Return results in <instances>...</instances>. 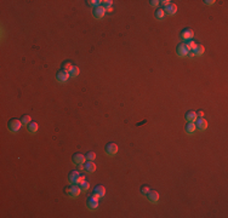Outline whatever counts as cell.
Segmentation results:
<instances>
[{
    "instance_id": "6da1fadb",
    "label": "cell",
    "mask_w": 228,
    "mask_h": 218,
    "mask_svg": "<svg viewBox=\"0 0 228 218\" xmlns=\"http://www.w3.org/2000/svg\"><path fill=\"white\" fill-rule=\"evenodd\" d=\"M22 125H23V124H22L21 119H16V118H13V119H11V120L7 122V129H9L11 132H18Z\"/></svg>"
},
{
    "instance_id": "7a4b0ae2",
    "label": "cell",
    "mask_w": 228,
    "mask_h": 218,
    "mask_svg": "<svg viewBox=\"0 0 228 218\" xmlns=\"http://www.w3.org/2000/svg\"><path fill=\"white\" fill-rule=\"evenodd\" d=\"M80 191H81V189H80V187H79L78 184H72L70 187H68V188L66 189V193H67L70 197H78L79 194H80Z\"/></svg>"
},
{
    "instance_id": "3957f363",
    "label": "cell",
    "mask_w": 228,
    "mask_h": 218,
    "mask_svg": "<svg viewBox=\"0 0 228 218\" xmlns=\"http://www.w3.org/2000/svg\"><path fill=\"white\" fill-rule=\"evenodd\" d=\"M180 36H181V39L184 40V41L192 40L193 36H194V32H193V29H191V28H186V29H183V30L181 32Z\"/></svg>"
},
{
    "instance_id": "277c9868",
    "label": "cell",
    "mask_w": 228,
    "mask_h": 218,
    "mask_svg": "<svg viewBox=\"0 0 228 218\" xmlns=\"http://www.w3.org/2000/svg\"><path fill=\"white\" fill-rule=\"evenodd\" d=\"M106 195V188L103 186H96L93 189V193H92V196L96 197V199H100V197H103Z\"/></svg>"
},
{
    "instance_id": "5b68a950",
    "label": "cell",
    "mask_w": 228,
    "mask_h": 218,
    "mask_svg": "<svg viewBox=\"0 0 228 218\" xmlns=\"http://www.w3.org/2000/svg\"><path fill=\"white\" fill-rule=\"evenodd\" d=\"M106 153L108 155H115L118 153V144L114 143V142H110L106 145Z\"/></svg>"
},
{
    "instance_id": "8992f818",
    "label": "cell",
    "mask_w": 228,
    "mask_h": 218,
    "mask_svg": "<svg viewBox=\"0 0 228 218\" xmlns=\"http://www.w3.org/2000/svg\"><path fill=\"white\" fill-rule=\"evenodd\" d=\"M194 124H195L197 130H199V131H205L207 129V121L204 118H198L194 121Z\"/></svg>"
},
{
    "instance_id": "52a82bcc",
    "label": "cell",
    "mask_w": 228,
    "mask_h": 218,
    "mask_svg": "<svg viewBox=\"0 0 228 218\" xmlns=\"http://www.w3.org/2000/svg\"><path fill=\"white\" fill-rule=\"evenodd\" d=\"M188 49L186 47V45H184V43H180L178 45H177V47H176V53L178 54L180 57H184V56H187L188 54Z\"/></svg>"
},
{
    "instance_id": "ba28073f",
    "label": "cell",
    "mask_w": 228,
    "mask_h": 218,
    "mask_svg": "<svg viewBox=\"0 0 228 218\" xmlns=\"http://www.w3.org/2000/svg\"><path fill=\"white\" fill-rule=\"evenodd\" d=\"M104 13H106V10H104V7H103L102 5H101V6H97V7H95L93 11H92L93 17H95V18H97V20L102 18V17L104 16Z\"/></svg>"
},
{
    "instance_id": "9c48e42d",
    "label": "cell",
    "mask_w": 228,
    "mask_h": 218,
    "mask_svg": "<svg viewBox=\"0 0 228 218\" xmlns=\"http://www.w3.org/2000/svg\"><path fill=\"white\" fill-rule=\"evenodd\" d=\"M79 176H80L79 171L73 170V171L69 172V175H68V179H69V182H70L72 184H77V183H78V179H79Z\"/></svg>"
},
{
    "instance_id": "30bf717a",
    "label": "cell",
    "mask_w": 228,
    "mask_h": 218,
    "mask_svg": "<svg viewBox=\"0 0 228 218\" xmlns=\"http://www.w3.org/2000/svg\"><path fill=\"white\" fill-rule=\"evenodd\" d=\"M86 205L90 210H96L98 207V199L96 197H93V196H90L87 199V201H86Z\"/></svg>"
},
{
    "instance_id": "8fae6325",
    "label": "cell",
    "mask_w": 228,
    "mask_h": 218,
    "mask_svg": "<svg viewBox=\"0 0 228 218\" xmlns=\"http://www.w3.org/2000/svg\"><path fill=\"white\" fill-rule=\"evenodd\" d=\"M147 197H148V200H149L150 203L155 204V203H158V200H159V193L157 190H149V193L147 194Z\"/></svg>"
},
{
    "instance_id": "7c38bea8",
    "label": "cell",
    "mask_w": 228,
    "mask_h": 218,
    "mask_svg": "<svg viewBox=\"0 0 228 218\" xmlns=\"http://www.w3.org/2000/svg\"><path fill=\"white\" fill-rule=\"evenodd\" d=\"M68 78H69V73H66V71H63V70H60V71L56 74V79H57V81H60V82L67 81Z\"/></svg>"
},
{
    "instance_id": "4fadbf2b",
    "label": "cell",
    "mask_w": 228,
    "mask_h": 218,
    "mask_svg": "<svg viewBox=\"0 0 228 218\" xmlns=\"http://www.w3.org/2000/svg\"><path fill=\"white\" fill-rule=\"evenodd\" d=\"M84 170H85L86 172H89V173H92V172H95V170H96V165H95V162H93V161L89 160V161L85 162Z\"/></svg>"
},
{
    "instance_id": "5bb4252c",
    "label": "cell",
    "mask_w": 228,
    "mask_h": 218,
    "mask_svg": "<svg viewBox=\"0 0 228 218\" xmlns=\"http://www.w3.org/2000/svg\"><path fill=\"white\" fill-rule=\"evenodd\" d=\"M85 155H83L81 153H75L73 155V162L74 164H77V165H79V164H84L85 161Z\"/></svg>"
},
{
    "instance_id": "9a60e30c",
    "label": "cell",
    "mask_w": 228,
    "mask_h": 218,
    "mask_svg": "<svg viewBox=\"0 0 228 218\" xmlns=\"http://www.w3.org/2000/svg\"><path fill=\"white\" fill-rule=\"evenodd\" d=\"M165 13H169V15H175L177 12V5L174 4V3H170L165 9H164Z\"/></svg>"
},
{
    "instance_id": "2e32d148",
    "label": "cell",
    "mask_w": 228,
    "mask_h": 218,
    "mask_svg": "<svg viewBox=\"0 0 228 218\" xmlns=\"http://www.w3.org/2000/svg\"><path fill=\"white\" fill-rule=\"evenodd\" d=\"M184 118H186V120H187L188 122H194V121L198 119V116H197V113H195L194 110H188V112L186 113Z\"/></svg>"
},
{
    "instance_id": "e0dca14e",
    "label": "cell",
    "mask_w": 228,
    "mask_h": 218,
    "mask_svg": "<svg viewBox=\"0 0 228 218\" xmlns=\"http://www.w3.org/2000/svg\"><path fill=\"white\" fill-rule=\"evenodd\" d=\"M195 131H197L195 124L194 122H187V125H186V132L188 135H193Z\"/></svg>"
},
{
    "instance_id": "ac0fdd59",
    "label": "cell",
    "mask_w": 228,
    "mask_h": 218,
    "mask_svg": "<svg viewBox=\"0 0 228 218\" xmlns=\"http://www.w3.org/2000/svg\"><path fill=\"white\" fill-rule=\"evenodd\" d=\"M193 52H194V54L195 56H201V54L205 52V47L201 45V44H197V46L192 50Z\"/></svg>"
},
{
    "instance_id": "d6986e66",
    "label": "cell",
    "mask_w": 228,
    "mask_h": 218,
    "mask_svg": "<svg viewBox=\"0 0 228 218\" xmlns=\"http://www.w3.org/2000/svg\"><path fill=\"white\" fill-rule=\"evenodd\" d=\"M73 64H72V62L70 61H64L63 63H62V69L61 70H63V71H66V73H70V70L73 69Z\"/></svg>"
},
{
    "instance_id": "ffe728a7",
    "label": "cell",
    "mask_w": 228,
    "mask_h": 218,
    "mask_svg": "<svg viewBox=\"0 0 228 218\" xmlns=\"http://www.w3.org/2000/svg\"><path fill=\"white\" fill-rule=\"evenodd\" d=\"M103 3V7L106 10V12H112L113 11V1L112 0H106V1H102Z\"/></svg>"
},
{
    "instance_id": "44dd1931",
    "label": "cell",
    "mask_w": 228,
    "mask_h": 218,
    "mask_svg": "<svg viewBox=\"0 0 228 218\" xmlns=\"http://www.w3.org/2000/svg\"><path fill=\"white\" fill-rule=\"evenodd\" d=\"M27 129H28V131H29L30 133H35V132L38 131V129H39V125H38L35 121H32V122L28 125Z\"/></svg>"
},
{
    "instance_id": "7402d4cb",
    "label": "cell",
    "mask_w": 228,
    "mask_h": 218,
    "mask_svg": "<svg viewBox=\"0 0 228 218\" xmlns=\"http://www.w3.org/2000/svg\"><path fill=\"white\" fill-rule=\"evenodd\" d=\"M79 73H80L79 67L74 66V67H73V69H72V70H70V73H69V77H70V78H75V77H78V75H79Z\"/></svg>"
},
{
    "instance_id": "603a6c76",
    "label": "cell",
    "mask_w": 228,
    "mask_h": 218,
    "mask_svg": "<svg viewBox=\"0 0 228 218\" xmlns=\"http://www.w3.org/2000/svg\"><path fill=\"white\" fill-rule=\"evenodd\" d=\"M155 18H157V20H163V18L165 17V11H164V9H158L157 11H155Z\"/></svg>"
},
{
    "instance_id": "cb8c5ba5",
    "label": "cell",
    "mask_w": 228,
    "mask_h": 218,
    "mask_svg": "<svg viewBox=\"0 0 228 218\" xmlns=\"http://www.w3.org/2000/svg\"><path fill=\"white\" fill-rule=\"evenodd\" d=\"M184 45H186V47H187L188 50H193V49L197 46V43L192 39V40H187V41L184 43Z\"/></svg>"
},
{
    "instance_id": "d4e9b609",
    "label": "cell",
    "mask_w": 228,
    "mask_h": 218,
    "mask_svg": "<svg viewBox=\"0 0 228 218\" xmlns=\"http://www.w3.org/2000/svg\"><path fill=\"white\" fill-rule=\"evenodd\" d=\"M21 121H22V124L23 125H29L30 122H32V118H30V115H23L22 118H21Z\"/></svg>"
},
{
    "instance_id": "484cf974",
    "label": "cell",
    "mask_w": 228,
    "mask_h": 218,
    "mask_svg": "<svg viewBox=\"0 0 228 218\" xmlns=\"http://www.w3.org/2000/svg\"><path fill=\"white\" fill-rule=\"evenodd\" d=\"M85 158H86L87 160L93 161L95 159H96V153H95V152H87V153H86V155H85Z\"/></svg>"
},
{
    "instance_id": "4316f807",
    "label": "cell",
    "mask_w": 228,
    "mask_h": 218,
    "mask_svg": "<svg viewBox=\"0 0 228 218\" xmlns=\"http://www.w3.org/2000/svg\"><path fill=\"white\" fill-rule=\"evenodd\" d=\"M149 190H150V188H149L147 184H144V186L141 187V194L144 195V196H147V194L149 193Z\"/></svg>"
},
{
    "instance_id": "83f0119b",
    "label": "cell",
    "mask_w": 228,
    "mask_h": 218,
    "mask_svg": "<svg viewBox=\"0 0 228 218\" xmlns=\"http://www.w3.org/2000/svg\"><path fill=\"white\" fill-rule=\"evenodd\" d=\"M79 187H80L81 190H87V189L90 188V182H89V180H85V182H83V183H81Z\"/></svg>"
},
{
    "instance_id": "f1b7e54d",
    "label": "cell",
    "mask_w": 228,
    "mask_h": 218,
    "mask_svg": "<svg viewBox=\"0 0 228 218\" xmlns=\"http://www.w3.org/2000/svg\"><path fill=\"white\" fill-rule=\"evenodd\" d=\"M90 5H92V6H95V7H97V6H101V4H102V1L101 0H91V1H87Z\"/></svg>"
},
{
    "instance_id": "f546056e",
    "label": "cell",
    "mask_w": 228,
    "mask_h": 218,
    "mask_svg": "<svg viewBox=\"0 0 228 218\" xmlns=\"http://www.w3.org/2000/svg\"><path fill=\"white\" fill-rule=\"evenodd\" d=\"M85 177H86L85 175H80V176H79V179H78V183H77L78 186H80V184L83 183V182H85V180H86V179H85Z\"/></svg>"
},
{
    "instance_id": "4dcf8cb0",
    "label": "cell",
    "mask_w": 228,
    "mask_h": 218,
    "mask_svg": "<svg viewBox=\"0 0 228 218\" xmlns=\"http://www.w3.org/2000/svg\"><path fill=\"white\" fill-rule=\"evenodd\" d=\"M170 3H171L170 0H161V1H159V4H161V6H164V7H166Z\"/></svg>"
},
{
    "instance_id": "1f68e13d",
    "label": "cell",
    "mask_w": 228,
    "mask_h": 218,
    "mask_svg": "<svg viewBox=\"0 0 228 218\" xmlns=\"http://www.w3.org/2000/svg\"><path fill=\"white\" fill-rule=\"evenodd\" d=\"M150 5H152V6H158V5H159V1H158V0H150Z\"/></svg>"
},
{
    "instance_id": "d6a6232c",
    "label": "cell",
    "mask_w": 228,
    "mask_h": 218,
    "mask_svg": "<svg viewBox=\"0 0 228 218\" xmlns=\"http://www.w3.org/2000/svg\"><path fill=\"white\" fill-rule=\"evenodd\" d=\"M187 56H189L191 58H193V57L195 56V54H194V52H193L192 50H189V51H188V54H187Z\"/></svg>"
},
{
    "instance_id": "836d02e7",
    "label": "cell",
    "mask_w": 228,
    "mask_h": 218,
    "mask_svg": "<svg viewBox=\"0 0 228 218\" xmlns=\"http://www.w3.org/2000/svg\"><path fill=\"white\" fill-rule=\"evenodd\" d=\"M206 5H212V4H215V0H211V1H210V0H205V1H204Z\"/></svg>"
},
{
    "instance_id": "e575fe53",
    "label": "cell",
    "mask_w": 228,
    "mask_h": 218,
    "mask_svg": "<svg viewBox=\"0 0 228 218\" xmlns=\"http://www.w3.org/2000/svg\"><path fill=\"white\" fill-rule=\"evenodd\" d=\"M197 116L203 118V116H204V112H201V110H200V112H198V113H197Z\"/></svg>"
}]
</instances>
